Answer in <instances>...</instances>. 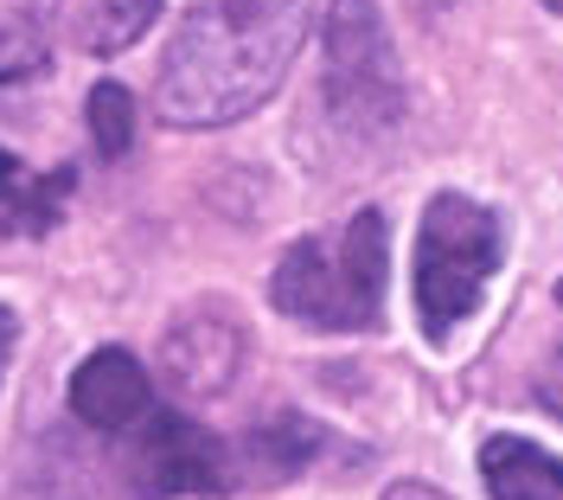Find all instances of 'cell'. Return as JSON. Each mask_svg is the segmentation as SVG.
Masks as SVG:
<instances>
[{"instance_id": "8", "label": "cell", "mask_w": 563, "mask_h": 500, "mask_svg": "<svg viewBox=\"0 0 563 500\" xmlns=\"http://www.w3.org/2000/svg\"><path fill=\"white\" fill-rule=\"evenodd\" d=\"M314 456H320V430L308 417H269L231 449V475L250 481V488H276L288 475H301Z\"/></svg>"}, {"instance_id": "3", "label": "cell", "mask_w": 563, "mask_h": 500, "mask_svg": "<svg viewBox=\"0 0 563 500\" xmlns=\"http://www.w3.org/2000/svg\"><path fill=\"white\" fill-rule=\"evenodd\" d=\"M499 218L467 193H435L417 231V315L429 340H449L487 295L499 270Z\"/></svg>"}, {"instance_id": "16", "label": "cell", "mask_w": 563, "mask_h": 500, "mask_svg": "<svg viewBox=\"0 0 563 500\" xmlns=\"http://www.w3.org/2000/svg\"><path fill=\"white\" fill-rule=\"evenodd\" d=\"M544 7H551V13H563V0H544Z\"/></svg>"}, {"instance_id": "6", "label": "cell", "mask_w": 563, "mask_h": 500, "mask_svg": "<svg viewBox=\"0 0 563 500\" xmlns=\"http://www.w3.org/2000/svg\"><path fill=\"white\" fill-rule=\"evenodd\" d=\"M244 354H250L244 315H231L224 302H199V308H186V315H174V327H167V340H161V359H167V379H174L179 392H192V398L224 392V385L238 379V366H244Z\"/></svg>"}, {"instance_id": "2", "label": "cell", "mask_w": 563, "mask_h": 500, "mask_svg": "<svg viewBox=\"0 0 563 500\" xmlns=\"http://www.w3.org/2000/svg\"><path fill=\"white\" fill-rule=\"evenodd\" d=\"M385 276H390V231L385 213L365 206L346 225L288 244V257L276 263V283H269V302L301 327L358 334V327H378V315H385Z\"/></svg>"}, {"instance_id": "7", "label": "cell", "mask_w": 563, "mask_h": 500, "mask_svg": "<svg viewBox=\"0 0 563 500\" xmlns=\"http://www.w3.org/2000/svg\"><path fill=\"white\" fill-rule=\"evenodd\" d=\"M70 411L90 430H129L141 424L154 404H147V372L122 347H103L90 354L77 372H70Z\"/></svg>"}, {"instance_id": "4", "label": "cell", "mask_w": 563, "mask_h": 500, "mask_svg": "<svg viewBox=\"0 0 563 500\" xmlns=\"http://www.w3.org/2000/svg\"><path fill=\"white\" fill-rule=\"evenodd\" d=\"M327 109L358 135H385L404 116V77L397 52L372 0H333L327 7Z\"/></svg>"}, {"instance_id": "1", "label": "cell", "mask_w": 563, "mask_h": 500, "mask_svg": "<svg viewBox=\"0 0 563 500\" xmlns=\"http://www.w3.org/2000/svg\"><path fill=\"white\" fill-rule=\"evenodd\" d=\"M308 33L301 0H199L179 20L154 77V109L174 129H224L276 97Z\"/></svg>"}, {"instance_id": "12", "label": "cell", "mask_w": 563, "mask_h": 500, "mask_svg": "<svg viewBox=\"0 0 563 500\" xmlns=\"http://www.w3.org/2000/svg\"><path fill=\"white\" fill-rule=\"evenodd\" d=\"M84 122H90V135H97V148H103L109 161H122V154L135 148V97H129L122 84H97Z\"/></svg>"}, {"instance_id": "5", "label": "cell", "mask_w": 563, "mask_h": 500, "mask_svg": "<svg viewBox=\"0 0 563 500\" xmlns=\"http://www.w3.org/2000/svg\"><path fill=\"white\" fill-rule=\"evenodd\" d=\"M129 488L135 500H174V494H224L238 488L231 449L211 443L206 430L179 411H147L129 449Z\"/></svg>"}, {"instance_id": "14", "label": "cell", "mask_w": 563, "mask_h": 500, "mask_svg": "<svg viewBox=\"0 0 563 500\" xmlns=\"http://www.w3.org/2000/svg\"><path fill=\"white\" fill-rule=\"evenodd\" d=\"M385 500H449V494H435L429 481H390V488H385Z\"/></svg>"}, {"instance_id": "13", "label": "cell", "mask_w": 563, "mask_h": 500, "mask_svg": "<svg viewBox=\"0 0 563 500\" xmlns=\"http://www.w3.org/2000/svg\"><path fill=\"white\" fill-rule=\"evenodd\" d=\"M52 58V45L33 20H0V84H20V77H38Z\"/></svg>"}, {"instance_id": "9", "label": "cell", "mask_w": 563, "mask_h": 500, "mask_svg": "<svg viewBox=\"0 0 563 500\" xmlns=\"http://www.w3.org/2000/svg\"><path fill=\"white\" fill-rule=\"evenodd\" d=\"M481 475L493 500H563V463L526 436H493L481 449Z\"/></svg>"}, {"instance_id": "10", "label": "cell", "mask_w": 563, "mask_h": 500, "mask_svg": "<svg viewBox=\"0 0 563 500\" xmlns=\"http://www.w3.org/2000/svg\"><path fill=\"white\" fill-rule=\"evenodd\" d=\"M70 199V167L45 180H26L13 154H0V231H52Z\"/></svg>"}, {"instance_id": "15", "label": "cell", "mask_w": 563, "mask_h": 500, "mask_svg": "<svg viewBox=\"0 0 563 500\" xmlns=\"http://www.w3.org/2000/svg\"><path fill=\"white\" fill-rule=\"evenodd\" d=\"M7 359H13V315L0 308V372H7Z\"/></svg>"}, {"instance_id": "11", "label": "cell", "mask_w": 563, "mask_h": 500, "mask_svg": "<svg viewBox=\"0 0 563 500\" xmlns=\"http://www.w3.org/2000/svg\"><path fill=\"white\" fill-rule=\"evenodd\" d=\"M154 20H161V0H70V33L97 58L129 52Z\"/></svg>"}]
</instances>
